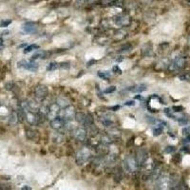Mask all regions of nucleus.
Listing matches in <instances>:
<instances>
[{
    "mask_svg": "<svg viewBox=\"0 0 190 190\" xmlns=\"http://www.w3.org/2000/svg\"><path fill=\"white\" fill-rule=\"evenodd\" d=\"M25 134H26V138L30 141L35 142V141H38V139H39V134H38L36 130H34L32 129H26Z\"/></svg>",
    "mask_w": 190,
    "mask_h": 190,
    "instance_id": "nucleus-13",
    "label": "nucleus"
},
{
    "mask_svg": "<svg viewBox=\"0 0 190 190\" xmlns=\"http://www.w3.org/2000/svg\"><path fill=\"white\" fill-rule=\"evenodd\" d=\"M91 150H89L88 147L82 148V149L79 150L78 153L76 154V159H75L76 164H77L78 165L84 164L87 163L89 159H91Z\"/></svg>",
    "mask_w": 190,
    "mask_h": 190,
    "instance_id": "nucleus-1",
    "label": "nucleus"
},
{
    "mask_svg": "<svg viewBox=\"0 0 190 190\" xmlns=\"http://www.w3.org/2000/svg\"><path fill=\"white\" fill-rule=\"evenodd\" d=\"M116 91V87H114V86H111V87H108V88H106L104 92L106 93V94H109V93H112Z\"/></svg>",
    "mask_w": 190,
    "mask_h": 190,
    "instance_id": "nucleus-37",
    "label": "nucleus"
},
{
    "mask_svg": "<svg viewBox=\"0 0 190 190\" xmlns=\"http://www.w3.org/2000/svg\"><path fill=\"white\" fill-rule=\"evenodd\" d=\"M88 129L87 130V132L88 133V135H91V137H95L98 134L99 129H97V127H96V126L93 125V124H92V125H91V126H88Z\"/></svg>",
    "mask_w": 190,
    "mask_h": 190,
    "instance_id": "nucleus-22",
    "label": "nucleus"
},
{
    "mask_svg": "<svg viewBox=\"0 0 190 190\" xmlns=\"http://www.w3.org/2000/svg\"><path fill=\"white\" fill-rule=\"evenodd\" d=\"M37 49H39V46H38V45H35V44L30 45V46H27L25 48V50H24V53H30V51H32L33 50H37Z\"/></svg>",
    "mask_w": 190,
    "mask_h": 190,
    "instance_id": "nucleus-30",
    "label": "nucleus"
},
{
    "mask_svg": "<svg viewBox=\"0 0 190 190\" xmlns=\"http://www.w3.org/2000/svg\"><path fill=\"white\" fill-rule=\"evenodd\" d=\"M93 122H94V119H93V116L91 115V113L87 114V115H86V120H85L84 125H85L86 126H88L92 125Z\"/></svg>",
    "mask_w": 190,
    "mask_h": 190,
    "instance_id": "nucleus-27",
    "label": "nucleus"
},
{
    "mask_svg": "<svg viewBox=\"0 0 190 190\" xmlns=\"http://www.w3.org/2000/svg\"><path fill=\"white\" fill-rule=\"evenodd\" d=\"M13 83L12 82H10V83H7V84L5 85V88L7 91H12V89L13 88Z\"/></svg>",
    "mask_w": 190,
    "mask_h": 190,
    "instance_id": "nucleus-41",
    "label": "nucleus"
},
{
    "mask_svg": "<svg viewBox=\"0 0 190 190\" xmlns=\"http://www.w3.org/2000/svg\"><path fill=\"white\" fill-rule=\"evenodd\" d=\"M116 0H101V4L102 5H108L111 4V3H114Z\"/></svg>",
    "mask_w": 190,
    "mask_h": 190,
    "instance_id": "nucleus-42",
    "label": "nucleus"
},
{
    "mask_svg": "<svg viewBox=\"0 0 190 190\" xmlns=\"http://www.w3.org/2000/svg\"><path fill=\"white\" fill-rule=\"evenodd\" d=\"M108 135L111 138L112 140H117V139H119V138L121 137V132H120V130H118L117 129H115V127H112L111 129H109L108 131Z\"/></svg>",
    "mask_w": 190,
    "mask_h": 190,
    "instance_id": "nucleus-17",
    "label": "nucleus"
},
{
    "mask_svg": "<svg viewBox=\"0 0 190 190\" xmlns=\"http://www.w3.org/2000/svg\"><path fill=\"white\" fill-rule=\"evenodd\" d=\"M50 125L51 129H55V130H59V129H61L62 127L64 126L65 122L60 118L59 116H58L57 118H55V119H53V120L50 121Z\"/></svg>",
    "mask_w": 190,
    "mask_h": 190,
    "instance_id": "nucleus-14",
    "label": "nucleus"
},
{
    "mask_svg": "<svg viewBox=\"0 0 190 190\" xmlns=\"http://www.w3.org/2000/svg\"><path fill=\"white\" fill-rule=\"evenodd\" d=\"M131 48H132V45L129 44V43H127V44L123 45V46L121 47L120 51H127V50H129Z\"/></svg>",
    "mask_w": 190,
    "mask_h": 190,
    "instance_id": "nucleus-36",
    "label": "nucleus"
},
{
    "mask_svg": "<svg viewBox=\"0 0 190 190\" xmlns=\"http://www.w3.org/2000/svg\"><path fill=\"white\" fill-rule=\"evenodd\" d=\"M60 111H61V108L57 103L51 104V105L49 106V112H48L47 118H49L50 121L57 118V117L59 116Z\"/></svg>",
    "mask_w": 190,
    "mask_h": 190,
    "instance_id": "nucleus-7",
    "label": "nucleus"
},
{
    "mask_svg": "<svg viewBox=\"0 0 190 190\" xmlns=\"http://www.w3.org/2000/svg\"><path fill=\"white\" fill-rule=\"evenodd\" d=\"M74 119H75V121H76L77 123L84 125L85 120H86V114L83 113V112H77V113H75Z\"/></svg>",
    "mask_w": 190,
    "mask_h": 190,
    "instance_id": "nucleus-21",
    "label": "nucleus"
},
{
    "mask_svg": "<svg viewBox=\"0 0 190 190\" xmlns=\"http://www.w3.org/2000/svg\"><path fill=\"white\" fill-rule=\"evenodd\" d=\"M112 70L113 72H115V73H119V74L122 73V70H121V68H119V66H114Z\"/></svg>",
    "mask_w": 190,
    "mask_h": 190,
    "instance_id": "nucleus-44",
    "label": "nucleus"
},
{
    "mask_svg": "<svg viewBox=\"0 0 190 190\" xmlns=\"http://www.w3.org/2000/svg\"><path fill=\"white\" fill-rule=\"evenodd\" d=\"M101 142L106 144H109L112 143V139L108 135V134H104V135L101 136Z\"/></svg>",
    "mask_w": 190,
    "mask_h": 190,
    "instance_id": "nucleus-29",
    "label": "nucleus"
},
{
    "mask_svg": "<svg viewBox=\"0 0 190 190\" xmlns=\"http://www.w3.org/2000/svg\"><path fill=\"white\" fill-rule=\"evenodd\" d=\"M28 123L30 126H36L44 121V118H42L38 113H35L34 111H27L26 112V119Z\"/></svg>",
    "mask_w": 190,
    "mask_h": 190,
    "instance_id": "nucleus-5",
    "label": "nucleus"
},
{
    "mask_svg": "<svg viewBox=\"0 0 190 190\" xmlns=\"http://www.w3.org/2000/svg\"><path fill=\"white\" fill-rule=\"evenodd\" d=\"M147 158H148V154H147L146 149H144V148H139V149L136 151L135 159L138 163V165L144 164L146 162Z\"/></svg>",
    "mask_w": 190,
    "mask_h": 190,
    "instance_id": "nucleus-10",
    "label": "nucleus"
},
{
    "mask_svg": "<svg viewBox=\"0 0 190 190\" xmlns=\"http://www.w3.org/2000/svg\"><path fill=\"white\" fill-rule=\"evenodd\" d=\"M3 44V40H2V38H0V45H2Z\"/></svg>",
    "mask_w": 190,
    "mask_h": 190,
    "instance_id": "nucleus-51",
    "label": "nucleus"
},
{
    "mask_svg": "<svg viewBox=\"0 0 190 190\" xmlns=\"http://www.w3.org/2000/svg\"><path fill=\"white\" fill-rule=\"evenodd\" d=\"M182 134L185 137V140L187 142H190V126H187L182 129Z\"/></svg>",
    "mask_w": 190,
    "mask_h": 190,
    "instance_id": "nucleus-32",
    "label": "nucleus"
},
{
    "mask_svg": "<svg viewBox=\"0 0 190 190\" xmlns=\"http://www.w3.org/2000/svg\"><path fill=\"white\" fill-rule=\"evenodd\" d=\"M36 30H37V27L35 24L32 22H28L23 26V30L26 33H33L36 32Z\"/></svg>",
    "mask_w": 190,
    "mask_h": 190,
    "instance_id": "nucleus-16",
    "label": "nucleus"
},
{
    "mask_svg": "<svg viewBox=\"0 0 190 190\" xmlns=\"http://www.w3.org/2000/svg\"><path fill=\"white\" fill-rule=\"evenodd\" d=\"M176 150V148H175V146H167V147H165V149H164V152L165 153H172V152H174Z\"/></svg>",
    "mask_w": 190,
    "mask_h": 190,
    "instance_id": "nucleus-40",
    "label": "nucleus"
},
{
    "mask_svg": "<svg viewBox=\"0 0 190 190\" xmlns=\"http://www.w3.org/2000/svg\"><path fill=\"white\" fill-rule=\"evenodd\" d=\"M113 22L116 26L118 27H125V26H129L131 19L129 15H126V13H121V15H116L113 18Z\"/></svg>",
    "mask_w": 190,
    "mask_h": 190,
    "instance_id": "nucleus-6",
    "label": "nucleus"
},
{
    "mask_svg": "<svg viewBox=\"0 0 190 190\" xmlns=\"http://www.w3.org/2000/svg\"><path fill=\"white\" fill-rule=\"evenodd\" d=\"M135 105V102L134 101H127L125 103V106H132Z\"/></svg>",
    "mask_w": 190,
    "mask_h": 190,
    "instance_id": "nucleus-46",
    "label": "nucleus"
},
{
    "mask_svg": "<svg viewBox=\"0 0 190 190\" xmlns=\"http://www.w3.org/2000/svg\"><path fill=\"white\" fill-rule=\"evenodd\" d=\"M11 23H12V20H3V21L0 22V27L6 28V27H8Z\"/></svg>",
    "mask_w": 190,
    "mask_h": 190,
    "instance_id": "nucleus-38",
    "label": "nucleus"
},
{
    "mask_svg": "<svg viewBox=\"0 0 190 190\" xmlns=\"http://www.w3.org/2000/svg\"><path fill=\"white\" fill-rule=\"evenodd\" d=\"M185 58L182 56H177L175 59L171 62L168 66V70L170 71H176V70H181L184 68L185 66Z\"/></svg>",
    "mask_w": 190,
    "mask_h": 190,
    "instance_id": "nucleus-3",
    "label": "nucleus"
},
{
    "mask_svg": "<svg viewBox=\"0 0 190 190\" xmlns=\"http://www.w3.org/2000/svg\"><path fill=\"white\" fill-rule=\"evenodd\" d=\"M164 113L167 117H169V118H172V119H175V118H176V117L173 115V113H172V110H170L169 108H164Z\"/></svg>",
    "mask_w": 190,
    "mask_h": 190,
    "instance_id": "nucleus-35",
    "label": "nucleus"
},
{
    "mask_svg": "<svg viewBox=\"0 0 190 190\" xmlns=\"http://www.w3.org/2000/svg\"><path fill=\"white\" fill-rule=\"evenodd\" d=\"M53 141L56 144H62L65 141V137L62 133H55L53 136Z\"/></svg>",
    "mask_w": 190,
    "mask_h": 190,
    "instance_id": "nucleus-24",
    "label": "nucleus"
},
{
    "mask_svg": "<svg viewBox=\"0 0 190 190\" xmlns=\"http://www.w3.org/2000/svg\"><path fill=\"white\" fill-rule=\"evenodd\" d=\"M119 108H120L119 106H113V108H111V109H113V111H116V109H119Z\"/></svg>",
    "mask_w": 190,
    "mask_h": 190,
    "instance_id": "nucleus-49",
    "label": "nucleus"
},
{
    "mask_svg": "<svg viewBox=\"0 0 190 190\" xmlns=\"http://www.w3.org/2000/svg\"><path fill=\"white\" fill-rule=\"evenodd\" d=\"M57 104L59 105L60 108H66V106H70V102L66 98H59L57 100Z\"/></svg>",
    "mask_w": 190,
    "mask_h": 190,
    "instance_id": "nucleus-26",
    "label": "nucleus"
},
{
    "mask_svg": "<svg viewBox=\"0 0 190 190\" xmlns=\"http://www.w3.org/2000/svg\"><path fill=\"white\" fill-rule=\"evenodd\" d=\"M88 1L89 3H94L96 0H88Z\"/></svg>",
    "mask_w": 190,
    "mask_h": 190,
    "instance_id": "nucleus-50",
    "label": "nucleus"
},
{
    "mask_svg": "<svg viewBox=\"0 0 190 190\" xmlns=\"http://www.w3.org/2000/svg\"><path fill=\"white\" fill-rule=\"evenodd\" d=\"M141 53L144 57H149L153 55V48L150 43L144 44L141 48Z\"/></svg>",
    "mask_w": 190,
    "mask_h": 190,
    "instance_id": "nucleus-12",
    "label": "nucleus"
},
{
    "mask_svg": "<svg viewBox=\"0 0 190 190\" xmlns=\"http://www.w3.org/2000/svg\"><path fill=\"white\" fill-rule=\"evenodd\" d=\"M99 120H100V122H101L102 125L106 127H113L114 126H115V123L113 122L112 119L106 118V119H99Z\"/></svg>",
    "mask_w": 190,
    "mask_h": 190,
    "instance_id": "nucleus-23",
    "label": "nucleus"
},
{
    "mask_svg": "<svg viewBox=\"0 0 190 190\" xmlns=\"http://www.w3.org/2000/svg\"><path fill=\"white\" fill-rule=\"evenodd\" d=\"M17 67L18 68H23L25 70H30V71H36L38 70V64L33 62V60L32 61H25L22 60L17 63Z\"/></svg>",
    "mask_w": 190,
    "mask_h": 190,
    "instance_id": "nucleus-8",
    "label": "nucleus"
},
{
    "mask_svg": "<svg viewBox=\"0 0 190 190\" xmlns=\"http://www.w3.org/2000/svg\"><path fill=\"white\" fill-rule=\"evenodd\" d=\"M59 67L62 68H70V63H61L59 64Z\"/></svg>",
    "mask_w": 190,
    "mask_h": 190,
    "instance_id": "nucleus-45",
    "label": "nucleus"
},
{
    "mask_svg": "<svg viewBox=\"0 0 190 190\" xmlns=\"http://www.w3.org/2000/svg\"><path fill=\"white\" fill-rule=\"evenodd\" d=\"M75 116V108L71 106H68L64 108V109L60 111L59 117L64 121L65 123L70 122V121L73 120Z\"/></svg>",
    "mask_w": 190,
    "mask_h": 190,
    "instance_id": "nucleus-2",
    "label": "nucleus"
},
{
    "mask_svg": "<svg viewBox=\"0 0 190 190\" xmlns=\"http://www.w3.org/2000/svg\"><path fill=\"white\" fill-rule=\"evenodd\" d=\"M88 132L84 127H76V129L72 131V136L74 137L75 140L79 142H84L87 139Z\"/></svg>",
    "mask_w": 190,
    "mask_h": 190,
    "instance_id": "nucleus-9",
    "label": "nucleus"
},
{
    "mask_svg": "<svg viewBox=\"0 0 190 190\" xmlns=\"http://www.w3.org/2000/svg\"><path fill=\"white\" fill-rule=\"evenodd\" d=\"M95 60H91V61H89V62H88V66H92V64L93 63H95Z\"/></svg>",
    "mask_w": 190,
    "mask_h": 190,
    "instance_id": "nucleus-48",
    "label": "nucleus"
},
{
    "mask_svg": "<svg viewBox=\"0 0 190 190\" xmlns=\"http://www.w3.org/2000/svg\"><path fill=\"white\" fill-rule=\"evenodd\" d=\"M98 75H99V77H101L103 79H108L110 76V72L109 71H99Z\"/></svg>",
    "mask_w": 190,
    "mask_h": 190,
    "instance_id": "nucleus-34",
    "label": "nucleus"
},
{
    "mask_svg": "<svg viewBox=\"0 0 190 190\" xmlns=\"http://www.w3.org/2000/svg\"><path fill=\"white\" fill-rule=\"evenodd\" d=\"M59 67V64L56 63V62H51L49 65H48L47 67V70L48 71H53V70H55L56 68H58Z\"/></svg>",
    "mask_w": 190,
    "mask_h": 190,
    "instance_id": "nucleus-31",
    "label": "nucleus"
},
{
    "mask_svg": "<svg viewBox=\"0 0 190 190\" xmlns=\"http://www.w3.org/2000/svg\"><path fill=\"white\" fill-rule=\"evenodd\" d=\"M48 54H49V53H47V51H38V53H36L32 56V60L39 59V58H41V59H46V58H48Z\"/></svg>",
    "mask_w": 190,
    "mask_h": 190,
    "instance_id": "nucleus-25",
    "label": "nucleus"
},
{
    "mask_svg": "<svg viewBox=\"0 0 190 190\" xmlns=\"http://www.w3.org/2000/svg\"><path fill=\"white\" fill-rule=\"evenodd\" d=\"M17 121H18V117H17V113L16 112H12L10 116V123L11 124H15Z\"/></svg>",
    "mask_w": 190,
    "mask_h": 190,
    "instance_id": "nucleus-33",
    "label": "nucleus"
},
{
    "mask_svg": "<svg viewBox=\"0 0 190 190\" xmlns=\"http://www.w3.org/2000/svg\"><path fill=\"white\" fill-rule=\"evenodd\" d=\"M178 78L182 81H188V80H190V72L189 71L182 72L181 74H179Z\"/></svg>",
    "mask_w": 190,
    "mask_h": 190,
    "instance_id": "nucleus-28",
    "label": "nucleus"
},
{
    "mask_svg": "<svg viewBox=\"0 0 190 190\" xmlns=\"http://www.w3.org/2000/svg\"><path fill=\"white\" fill-rule=\"evenodd\" d=\"M138 163L136 161V159L132 157V156H129L125 159V161H124V168H125V170L129 172V173H133V172H135L138 168Z\"/></svg>",
    "mask_w": 190,
    "mask_h": 190,
    "instance_id": "nucleus-4",
    "label": "nucleus"
},
{
    "mask_svg": "<svg viewBox=\"0 0 190 190\" xmlns=\"http://www.w3.org/2000/svg\"><path fill=\"white\" fill-rule=\"evenodd\" d=\"M181 160H182V158H181V155H175V156L173 157V162L174 163H176V164H179L180 162H181Z\"/></svg>",
    "mask_w": 190,
    "mask_h": 190,
    "instance_id": "nucleus-43",
    "label": "nucleus"
},
{
    "mask_svg": "<svg viewBox=\"0 0 190 190\" xmlns=\"http://www.w3.org/2000/svg\"><path fill=\"white\" fill-rule=\"evenodd\" d=\"M96 152H97V154L100 155V156H105L108 153V144H106L104 143H101L100 144H98L97 146H96Z\"/></svg>",
    "mask_w": 190,
    "mask_h": 190,
    "instance_id": "nucleus-15",
    "label": "nucleus"
},
{
    "mask_svg": "<svg viewBox=\"0 0 190 190\" xmlns=\"http://www.w3.org/2000/svg\"><path fill=\"white\" fill-rule=\"evenodd\" d=\"M172 109H173V111L175 112H181L184 110V108H182V106H172Z\"/></svg>",
    "mask_w": 190,
    "mask_h": 190,
    "instance_id": "nucleus-39",
    "label": "nucleus"
},
{
    "mask_svg": "<svg viewBox=\"0 0 190 190\" xmlns=\"http://www.w3.org/2000/svg\"><path fill=\"white\" fill-rule=\"evenodd\" d=\"M126 35H127V34H126V32L125 30H117L115 33H114V40L121 41V40L125 39Z\"/></svg>",
    "mask_w": 190,
    "mask_h": 190,
    "instance_id": "nucleus-18",
    "label": "nucleus"
},
{
    "mask_svg": "<svg viewBox=\"0 0 190 190\" xmlns=\"http://www.w3.org/2000/svg\"><path fill=\"white\" fill-rule=\"evenodd\" d=\"M8 32H9L8 30H6V32H3V34H7V33H8Z\"/></svg>",
    "mask_w": 190,
    "mask_h": 190,
    "instance_id": "nucleus-52",
    "label": "nucleus"
},
{
    "mask_svg": "<svg viewBox=\"0 0 190 190\" xmlns=\"http://www.w3.org/2000/svg\"><path fill=\"white\" fill-rule=\"evenodd\" d=\"M48 93H49V89L44 85L37 86L35 89H34V95L38 99H44L45 97H47Z\"/></svg>",
    "mask_w": 190,
    "mask_h": 190,
    "instance_id": "nucleus-11",
    "label": "nucleus"
},
{
    "mask_svg": "<svg viewBox=\"0 0 190 190\" xmlns=\"http://www.w3.org/2000/svg\"><path fill=\"white\" fill-rule=\"evenodd\" d=\"M21 189L22 190H32V187H30V186H28V185H24Z\"/></svg>",
    "mask_w": 190,
    "mask_h": 190,
    "instance_id": "nucleus-47",
    "label": "nucleus"
},
{
    "mask_svg": "<svg viewBox=\"0 0 190 190\" xmlns=\"http://www.w3.org/2000/svg\"><path fill=\"white\" fill-rule=\"evenodd\" d=\"M28 104H29V106H30V111H38V109L40 108L39 104H38L35 100H29Z\"/></svg>",
    "mask_w": 190,
    "mask_h": 190,
    "instance_id": "nucleus-20",
    "label": "nucleus"
},
{
    "mask_svg": "<svg viewBox=\"0 0 190 190\" xmlns=\"http://www.w3.org/2000/svg\"><path fill=\"white\" fill-rule=\"evenodd\" d=\"M130 91L134 92V93H141L143 91H146V86L144 84H140V85H136L130 88Z\"/></svg>",
    "mask_w": 190,
    "mask_h": 190,
    "instance_id": "nucleus-19",
    "label": "nucleus"
}]
</instances>
